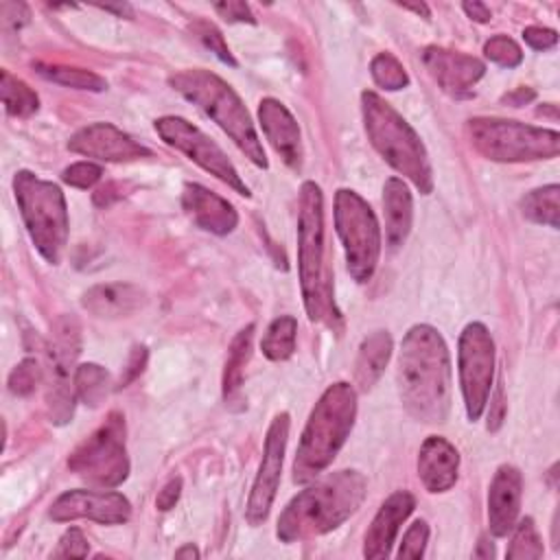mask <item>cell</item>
<instances>
[{
  "instance_id": "6da1fadb",
  "label": "cell",
  "mask_w": 560,
  "mask_h": 560,
  "mask_svg": "<svg viewBox=\"0 0 560 560\" xmlns=\"http://www.w3.org/2000/svg\"><path fill=\"white\" fill-rule=\"evenodd\" d=\"M398 389L407 413L427 424H442L451 409V354L429 324L407 330L398 354Z\"/></svg>"
},
{
  "instance_id": "7a4b0ae2",
  "label": "cell",
  "mask_w": 560,
  "mask_h": 560,
  "mask_svg": "<svg viewBox=\"0 0 560 560\" xmlns=\"http://www.w3.org/2000/svg\"><path fill=\"white\" fill-rule=\"evenodd\" d=\"M365 492L368 481L359 470L330 472L287 503L276 536L282 542H295L328 534L359 510Z\"/></svg>"
},
{
  "instance_id": "3957f363",
  "label": "cell",
  "mask_w": 560,
  "mask_h": 560,
  "mask_svg": "<svg viewBox=\"0 0 560 560\" xmlns=\"http://www.w3.org/2000/svg\"><path fill=\"white\" fill-rule=\"evenodd\" d=\"M357 418V392L350 383H332L324 389L306 427L302 431L295 459L293 481L308 483L319 477L337 457L339 448L348 440Z\"/></svg>"
},
{
  "instance_id": "277c9868",
  "label": "cell",
  "mask_w": 560,
  "mask_h": 560,
  "mask_svg": "<svg viewBox=\"0 0 560 560\" xmlns=\"http://www.w3.org/2000/svg\"><path fill=\"white\" fill-rule=\"evenodd\" d=\"M168 85L212 118L256 166L267 168V155L252 116L230 83L210 70L188 68L171 74Z\"/></svg>"
},
{
  "instance_id": "5b68a950",
  "label": "cell",
  "mask_w": 560,
  "mask_h": 560,
  "mask_svg": "<svg viewBox=\"0 0 560 560\" xmlns=\"http://www.w3.org/2000/svg\"><path fill=\"white\" fill-rule=\"evenodd\" d=\"M365 133L381 158L407 177L422 195L433 190V168L429 153L413 127L376 92L361 94Z\"/></svg>"
},
{
  "instance_id": "8992f818",
  "label": "cell",
  "mask_w": 560,
  "mask_h": 560,
  "mask_svg": "<svg viewBox=\"0 0 560 560\" xmlns=\"http://www.w3.org/2000/svg\"><path fill=\"white\" fill-rule=\"evenodd\" d=\"M298 208L300 289L308 319L319 322L332 308V287L324 265V195L315 182L300 186Z\"/></svg>"
},
{
  "instance_id": "52a82bcc",
  "label": "cell",
  "mask_w": 560,
  "mask_h": 560,
  "mask_svg": "<svg viewBox=\"0 0 560 560\" xmlns=\"http://www.w3.org/2000/svg\"><path fill=\"white\" fill-rule=\"evenodd\" d=\"M13 195L35 249L46 262L57 265L63 256L70 228L61 188L39 179L31 171H18L13 177Z\"/></svg>"
},
{
  "instance_id": "ba28073f",
  "label": "cell",
  "mask_w": 560,
  "mask_h": 560,
  "mask_svg": "<svg viewBox=\"0 0 560 560\" xmlns=\"http://www.w3.org/2000/svg\"><path fill=\"white\" fill-rule=\"evenodd\" d=\"M468 136L472 147L494 162H534L551 160L560 151L556 129L534 127L505 118H470Z\"/></svg>"
},
{
  "instance_id": "9c48e42d",
  "label": "cell",
  "mask_w": 560,
  "mask_h": 560,
  "mask_svg": "<svg viewBox=\"0 0 560 560\" xmlns=\"http://www.w3.org/2000/svg\"><path fill=\"white\" fill-rule=\"evenodd\" d=\"M125 416L109 411L98 429H94L68 457V468L96 488H116L129 475V457L125 446Z\"/></svg>"
},
{
  "instance_id": "30bf717a",
  "label": "cell",
  "mask_w": 560,
  "mask_h": 560,
  "mask_svg": "<svg viewBox=\"0 0 560 560\" xmlns=\"http://www.w3.org/2000/svg\"><path fill=\"white\" fill-rule=\"evenodd\" d=\"M335 228L350 276L357 282H368L381 256V228L374 210L359 192L339 188L335 192Z\"/></svg>"
},
{
  "instance_id": "8fae6325",
  "label": "cell",
  "mask_w": 560,
  "mask_h": 560,
  "mask_svg": "<svg viewBox=\"0 0 560 560\" xmlns=\"http://www.w3.org/2000/svg\"><path fill=\"white\" fill-rule=\"evenodd\" d=\"M81 352V324L74 315H61L50 328L46 346V409L55 424H66L74 413V363Z\"/></svg>"
},
{
  "instance_id": "7c38bea8",
  "label": "cell",
  "mask_w": 560,
  "mask_h": 560,
  "mask_svg": "<svg viewBox=\"0 0 560 560\" xmlns=\"http://www.w3.org/2000/svg\"><path fill=\"white\" fill-rule=\"evenodd\" d=\"M457 368L466 416L475 422L488 405L494 381V341L481 322H470L462 330L457 343Z\"/></svg>"
},
{
  "instance_id": "4fadbf2b",
  "label": "cell",
  "mask_w": 560,
  "mask_h": 560,
  "mask_svg": "<svg viewBox=\"0 0 560 560\" xmlns=\"http://www.w3.org/2000/svg\"><path fill=\"white\" fill-rule=\"evenodd\" d=\"M153 127L168 147L184 153L188 160H192L206 173L214 175L217 179L234 188L238 195L249 197L247 184L241 179L238 171L228 160L223 149L214 140H210L199 127L179 116H162L153 122Z\"/></svg>"
},
{
  "instance_id": "5bb4252c",
  "label": "cell",
  "mask_w": 560,
  "mask_h": 560,
  "mask_svg": "<svg viewBox=\"0 0 560 560\" xmlns=\"http://www.w3.org/2000/svg\"><path fill=\"white\" fill-rule=\"evenodd\" d=\"M289 413H278L265 435L262 446V459L256 472V479L252 483V492L245 508V518L249 525H260L267 521L278 486H280V472H282V459L289 442Z\"/></svg>"
},
{
  "instance_id": "9a60e30c",
  "label": "cell",
  "mask_w": 560,
  "mask_h": 560,
  "mask_svg": "<svg viewBox=\"0 0 560 560\" xmlns=\"http://www.w3.org/2000/svg\"><path fill=\"white\" fill-rule=\"evenodd\" d=\"M48 516L57 523L88 518L103 525H120L131 518V503L112 490H68L55 499Z\"/></svg>"
},
{
  "instance_id": "2e32d148",
  "label": "cell",
  "mask_w": 560,
  "mask_h": 560,
  "mask_svg": "<svg viewBox=\"0 0 560 560\" xmlns=\"http://www.w3.org/2000/svg\"><path fill=\"white\" fill-rule=\"evenodd\" d=\"M68 149L72 153L103 162H131L151 155L144 144L136 142L129 133L114 127L112 122H94L79 129L68 140Z\"/></svg>"
},
{
  "instance_id": "e0dca14e",
  "label": "cell",
  "mask_w": 560,
  "mask_h": 560,
  "mask_svg": "<svg viewBox=\"0 0 560 560\" xmlns=\"http://www.w3.org/2000/svg\"><path fill=\"white\" fill-rule=\"evenodd\" d=\"M422 63L433 81L453 96H468L486 72V66L477 57L440 46H427L422 50Z\"/></svg>"
},
{
  "instance_id": "ac0fdd59",
  "label": "cell",
  "mask_w": 560,
  "mask_h": 560,
  "mask_svg": "<svg viewBox=\"0 0 560 560\" xmlns=\"http://www.w3.org/2000/svg\"><path fill=\"white\" fill-rule=\"evenodd\" d=\"M521 497L523 477L518 468L510 464L499 466L488 490V525L492 536L503 538L514 529L521 512Z\"/></svg>"
},
{
  "instance_id": "d6986e66",
  "label": "cell",
  "mask_w": 560,
  "mask_h": 560,
  "mask_svg": "<svg viewBox=\"0 0 560 560\" xmlns=\"http://www.w3.org/2000/svg\"><path fill=\"white\" fill-rule=\"evenodd\" d=\"M413 508H416V499L407 490H398L385 499V503L378 508L376 516L372 518L365 532L363 556L368 560H381L389 556L396 534L400 525L407 521V516L413 512Z\"/></svg>"
},
{
  "instance_id": "ffe728a7",
  "label": "cell",
  "mask_w": 560,
  "mask_h": 560,
  "mask_svg": "<svg viewBox=\"0 0 560 560\" xmlns=\"http://www.w3.org/2000/svg\"><path fill=\"white\" fill-rule=\"evenodd\" d=\"M258 120L269 144L282 158V162L293 171H300L302 140L293 114L278 98H262L258 105Z\"/></svg>"
},
{
  "instance_id": "44dd1931",
  "label": "cell",
  "mask_w": 560,
  "mask_h": 560,
  "mask_svg": "<svg viewBox=\"0 0 560 560\" xmlns=\"http://www.w3.org/2000/svg\"><path fill=\"white\" fill-rule=\"evenodd\" d=\"M182 208L201 230L212 232L217 236H225L238 225V214L234 206L201 184L188 182L184 186Z\"/></svg>"
},
{
  "instance_id": "7402d4cb",
  "label": "cell",
  "mask_w": 560,
  "mask_h": 560,
  "mask_svg": "<svg viewBox=\"0 0 560 560\" xmlns=\"http://www.w3.org/2000/svg\"><path fill=\"white\" fill-rule=\"evenodd\" d=\"M459 453L442 435H429L418 453V475L429 492H446L457 481Z\"/></svg>"
},
{
  "instance_id": "603a6c76",
  "label": "cell",
  "mask_w": 560,
  "mask_h": 560,
  "mask_svg": "<svg viewBox=\"0 0 560 560\" xmlns=\"http://www.w3.org/2000/svg\"><path fill=\"white\" fill-rule=\"evenodd\" d=\"M144 291L129 282H107V284H94L90 287L81 304L88 313L96 317H127L142 308L144 304Z\"/></svg>"
},
{
  "instance_id": "cb8c5ba5",
  "label": "cell",
  "mask_w": 560,
  "mask_h": 560,
  "mask_svg": "<svg viewBox=\"0 0 560 560\" xmlns=\"http://www.w3.org/2000/svg\"><path fill=\"white\" fill-rule=\"evenodd\" d=\"M385 208V238L387 245L398 247L405 243L413 221V199L409 186L400 177H389L383 186Z\"/></svg>"
},
{
  "instance_id": "d4e9b609",
  "label": "cell",
  "mask_w": 560,
  "mask_h": 560,
  "mask_svg": "<svg viewBox=\"0 0 560 560\" xmlns=\"http://www.w3.org/2000/svg\"><path fill=\"white\" fill-rule=\"evenodd\" d=\"M392 357V337L387 330L370 332L357 354L354 363V385L361 389H370L378 376L383 374L387 361Z\"/></svg>"
},
{
  "instance_id": "484cf974",
  "label": "cell",
  "mask_w": 560,
  "mask_h": 560,
  "mask_svg": "<svg viewBox=\"0 0 560 560\" xmlns=\"http://www.w3.org/2000/svg\"><path fill=\"white\" fill-rule=\"evenodd\" d=\"M252 341H254V324H247L236 332V337L230 343L225 368H223V400L225 405H234L241 400V385H243V374L245 365L252 357Z\"/></svg>"
},
{
  "instance_id": "4316f807",
  "label": "cell",
  "mask_w": 560,
  "mask_h": 560,
  "mask_svg": "<svg viewBox=\"0 0 560 560\" xmlns=\"http://www.w3.org/2000/svg\"><path fill=\"white\" fill-rule=\"evenodd\" d=\"M0 94L9 116L26 118L39 109L37 92L22 79L13 77L9 70H2L0 74Z\"/></svg>"
},
{
  "instance_id": "83f0119b",
  "label": "cell",
  "mask_w": 560,
  "mask_h": 560,
  "mask_svg": "<svg viewBox=\"0 0 560 560\" xmlns=\"http://www.w3.org/2000/svg\"><path fill=\"white\" fill-rule=\"evenodd\" d=\"M295 335H298V322L293 315H280L276 317L262 339H260V350L267 359L271 361H284L293 354L295 350Z\"/></svg>"
},
{
  "instance_id": "f1b7e54d",
  "label": "cell",
  "mask_w": 560,
  "mask_h": 560,
  "mask_svg": "<svg viewBox=\"0 0 560 560\" xmlns=\"http://www.w3.org/2000/svg\"><path fill=\"white\" fill-rule=\"evenodd\" d=\"M35 72L52 83L74 88V90H88V92H103L107 88V81L85 68L74 66H57V63H35Z\"/></svg>"
},
{
  "instance_id": "f546056e",
  "label": "cell",
  "mask_w": 560,
  "mask_h": 560,
  "mask_svg": "<svg viewBox=\"0 0 560 560\" xmlns=\"http://www.w3.org/2000/svg\"><path fill=\"white\" fill-rule=\"evenodd\" d=\"M558 195H560L558 184H549V186L529 190L521 199L523 217L529 219L532 223L549 225L556 230L558 228Z\"/></svg>"
},
{
  "instance_id": "4dcf8cb0",
  "label": "cell",
  "mask_w": 560,
  "mask_h": 560,
  "mask_svg": "<svg viewBox=\"0 0 560 560\" xmlns=\"http://www.w3.org/2000/svg\"><path fill=\"white\" fill-rule=\"evenodd\" d=\"M74 392L85 405L96 407L109 392V374L96 363H81L74 372Z\"/></svg>"
},
{
  "instance_id": "1f68e13d",
  "label": "cell",
  "mask_w": 560,
  "mask_h": 560,
  "mask_svg": "<svg viewBox=\"0 0 560 560\" xmlns=\"http://www.w3.org/2000/svg\"><path fill=\"white\" fill-rule=\"evenodd\" d=\"M545 549H542V540L540 534L534 525V518L525 516L514 525V536L512 542L505 551V558L510 560H538L542 558Z\"/></svg>"
},
{
  "instance_id": "d6a6232c",
  "label": "cell",
  "mask_w": 560,
  "mask_h": 560,
  "mask_svg": "<svg viewBox=\"0 0 560 560\" xmlns=\"http://www.w3.org/2000/svg\"><path fill=\"white\" fill-rule=\"evenodd\" d=\"M370 74L374 83L383 90H402L409 85V74L405 72L402 63L392 55V52H378L370 61Z\"/></svg>"
},
{
  "instance_id": "836d02e7",
  "label": "cell",
  "mask_w": 560,
  "mask_h": 560,
  "mask_svg": "<svg viewBox=\"0 0 560 560\" xmlns=\"http://www.w3.org/2000/svg\"><path fill=\"white\" fill-rule=\"evenodd\" d=\"M190 31H192V35L206 46V48H210V52H214L223 63H228V66H236V59L232 57V52H230V48H228V44H225V39H223V35H221V31L212 24V22H206V20H195L192 24H190Z\"/></svg>"
},
{
  "instance_id": "e575fe53",
  "label": "cell",
  "mask_w": 560,
  "mask_h": 560,
  "mask_svg": "<svg viewBox=\"0 0 560 560\" xmlns=\"http://www.w3.org/2000/svg\"><path fill=\"white\" fill-rule=\"evenodd\" d=\"M42 378V368L35 359H22L9 374V392L15 396H28L35 392Z\"/></svg>"
},
{
  "instance_id": "d590c367",
  "label": "cell",
  "mask_w": 560,
  "mask_h": 560,
  "mask_svg": "<svg viewBox=\"0 0 560 560\" xmlns=\"http://www.w3.org/2000/svg\"><path fill=\"white\" fill-rule=\"evenodd\" d=\"M483 52L490 61L503 66V68H514L523 61V52L518 44L508 37V35H494L483 44Z\"/></svg>"
},
{
  "instance_id": "8d00e7d4",
  "label": "cell",
  "mask_w": 560,
  "mask_h": 560,
  "mask_svg": "<svg viewBox=\"0 0 560 560\" xmlns=\"http://www.w3.org/2000/svg\"><path fill=\"white\" fill-rule=\"evenodd\" d=\"M427 540H429V525L424 521H413L409 525V529L405 532L402 536V542L396 551L398 558H422L424 556V547H427Z\"/></svg>"
},
{
  "instance_id": "74e56055",
  "label": "cell",
  "mask_w": 560,
  "mask_h": 560,
  "mask_svg": "<svg viewBox=\"0 0 560 560\" xmlns=\"http://www.w3.org/2000/svg\"><path fill=\"white\" fill-rule=\"evenodd\" d=\"M103 175V168L94 162H74L70 164L68 168H63L61 173V179L68 184V186H74V188H92Z\"/></svg>"
},
{
  "instance_id": "f35d334b",
  "label": "cell",
  "mask_w": 560,
  "mask_h": 560,
  "mask_svg": "<svg viewBox=\"0 0 560 560\" xmlns=\"http://www.w3.org/2000/svg\"><path fill=\"white\" fill-rule=\"evenodd\" d=\"M90 551V545L79 527H70L63 532V536L57 542V549L52 551V558H85Z\"/></svg>"
},
{
  "instance_id": "ab89813d",
  "label": "cell",
  "mask_w": 560,
  "mask_h": 560,
  "mask_svg": "<svg viewBox=\"0 0 560 560\" xmlns=\"http://www.w3.org/2000/svg\"><path fill=\"white\" fill-rule=\"evenodd\" d=\"M214 11L228 20V22H247V24H254V13L249 9V4L245 2H238V0H228V2H217L214 4Z\"/></svg>"
},
{
  "instance_id": "60d3db41",
  "label": "cell",
  "mask_w": 560,
  "mask_h": 560,
  "mask_svg": "<svg viewBox=\"0 0 560 560\" xmlns=\"http://www.w3.org/2000/svg\"><path fill=\"white\" fill-rule=\"evenodd\" d=\"M523 39L534 50H547V48L556 46L558 33L553 28H545V26H527L523 31Z\"/></svg>"
},
{
  "instance_id": "b9f144b4",
  "label": "cell",
  "mask_w": 560,
  "mask_h": 560,
  "mask_svg": "<svg viewBox=\"0 0 560 560\" xmlns=\"http://www.w3.org/2000/svg\"><path fill=\"white\" fill-rule=\"evenodd\" d=\"M147 348L144 346H133L129 359H127V365L120 374V381H118V387H127L136 376H140V372L144 370L147 365Z\"/></svg>"
},
{
  "instance_id": "7bdbcfd3",
  "label": "cell",
  "mask_w": 560,
  "mask_h": 560,
  "mask_svg": "<svg viewBox=\"0 0 560 560\" xmlns=\"http://www.w3.org/2000/svg\"><path fill=\"white\" fill-rule=\"evenodd\" d=\"M179 494H182V477H173V479H168V481L164 483V488L158 492V499H155L158 510L166 512V510L175 508V503H177Z\"/></svg>"
},
{
  "instance_id": "ee69618b",
  "label": "cell",
  "mask_w": 560,
  "mask_h": 560,
  "mask_svg": "<svg viewBox=\"0 0 560 560\" xmlns=\"http://www.w3.org/2000/svg\"><path fill=\"white\" fill-rule=\"evenodd\" d=\"M503 411H505V400H503V387H497L492 400H490V413H488V429L497 431L503 422Z\"/></svg>"
},
{
  "instance_id": "f6af8a7d",
  "label": "cell",
  "mask_w": 560,
  "mask_h": 560,
  "mask_svg": "<svg viewBox=\"0 0 560 560\" xmlns=\"http://www.w3.org/2000/svg\"><path fill=\"white\" fill-rule=\"evenodd\" d=\"M534 98H536V92H534L532 88H516V90L508 92L501 101L508 103V105H512V107H521V105L532 103Z\"/></svg>"
},
{
  "instance_id": "bcb514c9",
  "label": "cell",
  "mask_w": 560,
  "mask_h": 560,
  "mask_svg": "<svg viewBox=\"0 0 560 560\" xmlns=\"http://www.w3.org/2000/svg\"><path fill=\"white\" fill-rule=\"evenodd\" d=\"M462 9L466 11L468 18H472L475 22H488L492 18V11L483 4V2H464Z\"/></svg>"
},
{
  "instance_id": "7dc6e473",
  "label": "cell",
  "mask_w": 560,
  "mask_h": 560,
  "mask_svg": "<svg viewBox=\"0 0 560 560\" xmlns=\"http://www.w3.org/2000/svg\"><path fill=\"white\" fill-rule=\"evenodd\" d=\"M472 556L475 558H494V545L486 536H481L479 542H477V549L472 551Z\"/></svg>"
},
{
  "instance_id": "c3c4849f",
  "label": "cell",
  "mask_w": 560,
  "mask_h": 560,
  "mask_svg": "<svg viewBox=\"0 0 560 560\" xmlns=\"http://www.w3.org/2000/svg\"><path fill=\"white\" fill-rule=\"evenodd\" d=\"M101 9H103V11L118 13L120 18H122V15H131V7H129V4H125V2H122V4H101Z\"/></svg>"
},
{
  "instance_id": "681fc988",
  "label": "cell",
  "mask_w": 560,
  "mask_h": 560,
  "mask_svg": "<svg viewBox=\"0 0 560 560\" xmlns=\"http://www.w3.org/2000/svg\"><path fill=\"white\" fill-rule=\"evenodd\" d=\"M175 558H199V551H197V547L190 542V545L179 547V549L175 551Z\"/></svg>"
},
{
  "instance_id": "f907efd6",
  "label": "cell",
  "mask_w": 560,
  "mask_h": 560,
  "mask_svg": "<svg viewBox=\"0 0 560 560\" xmlns=\"http://www.w3.org/2000/svg\"><path fill=\"white\" fill-rule=\"evenodd\" d=\"M402 9H407V11H413V13H418V15H422V18H429V7L427 4H400Z\"/></svg>"
}]
</instances>
